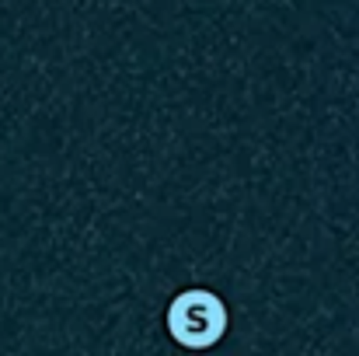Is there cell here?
<instances>
[{
    "label": "cell",
    "instance_id": "6da1fadb",
    "mask_svg": "<svg viewBox=\"0 0 359 356\" xmlns=\"http://www.w3.org/2000/svg\"><path fill=\"white\" fill-rule=\"evenodd\" d=\"M231 329V311L213 290H182L168 304V332L185 350H210Z\"/></svg>",
    "mask_w": 359,
    "mask_h": 356
}]
</instances>
